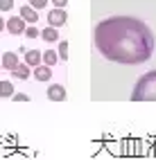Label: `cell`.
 I'll return each mask as SVG.
<instances>
[{
    "label": "cell",
    "mask_w": 156,
    "mask_h": 160,
    "mask_svg": "<svg viewBox=\"0 0 156 160\" xmlns=\"http://www.w3.org/2000/svg\"><path fill=\"white\" fill-rule=\"evenodd\" d=\"M14 95V83L12 81H0V97H12Z\"/></svg>",
    "instance_id": "7c38bea8"
},
{
    "label": "cell",
    "mask_w": 156,
    "mask_h": 160,
    "mask_svg": "<svg viewBox=\"0 0 156 160\" xmlns=\"http://www.w3.org/2000/svg\"><path fill=\"white\" fill-rule=\"evenodd\" d=\"M14 7V0H0V12H9Z\"/></svg>",
    "instance_id": "2e32d148"
},
{
    "label": "cell",
    "mask_w": 156,
    "mask_h": 160,
    "mask_svg": "<svg viewBox=\"0 0 156 160\" xmlns=\"http://www.w3.org/2000/svg\"><path fill=\"white\" fill-rule=\"evenodd\" d=\"M0 66H3L5 70H14L18 66V54L16 52H5L3 59H0Z\"/></svg>",
    "instance_id": "8992f818"
},
{
    "label": "cell",
    "mask_w": 156,
    "mask_h": 160,
    "mask_svg": "<svg viewBox=\"0 0 156 160\" xmlns=\"http://www.w3.org/2000/svg\"><path fill=\"white\" fill-rule=\"evenodd\" d=\"M0 68H3V66H0Z\"/></svg>",
    "instance_id": "44dd1931"
},
{
    "label": "cell",
    "mask_w": 156,
    "mask_h": 160,
    "mask_svg": "<svg viewBox=\"0 0 156 160\" xmlns=\"http://www.w3.org/2000/svg\"><path fill=\"white\" fill-rule=\"evenodd\" d=\"M25 36H27V38H39V36H41V29H36V27H27V29H25Z\"/></svg>",
    "instance_id": "9a60e30c"
},
{
    "label": "cell",
    "mask_w": 156,
    "mask_h": 160,
    "mask_svg": "<svg viewBox=\"0 0 156 160\" xmlns=\"http://www.w3.org/2000/svg\"><path fill=\"white\" fill-rule=\"evenodd\" d=\"M12 97H14V102H29V97H27L25 92H14Z\"/></svg>",
    "instance_id": "ac0fdd59"
},
{
    "label": "cell",
    "mask_w": 156,
    "mask_h": 160,
    "mask_svg": "<svg viewBox=\"0 0 156 160\" xmlns=\"http://www.w3.org/2000/svg\"><path fill=\"white\" fill-rule=\"evenodd\" d=\"M97 52L113 63L138 66L154 54V34L143 20L133 16L104 18L93 29Z\"/></svg>",
    "instance_id": "6da1fadb"
},
{
    "label": "cell",
    "mask_w": 156,
    "mask_h": 160,
    "mask_svg": "<svg viewBox=\"0 0 156 160\" xmlns=\"http://www.w3.org/2000/svg\"><path fill=\"white\" fill-rule=\"evenodd\" d=\"M12 74H14V79H27L29 77V66H27V63H25V66L18 63V66L12 70Z\"/></svg>",
    "instance_id": "8fae6325"
},
{
    "label": "cell",
    "mask_w": 156,
    "mask_h": 160,
    "mask_svg": "<svg viewBox=\"0 0 156 160\" xmlns=\"http://www.w3.org/2000/svg\"><path fill=\"white\" fill-rule=\"evenodd\" d=\"M29 5H32L34 9H43L48 5V0H29Z\"/></svg>",
    "instance_id": "e0dca14e"
},
{
    "label": "cell",
    "mask_w": 156,
    "mask_h": 160,
    "mask_svg": "<svg viewBox=\"0 0 156 160\" xmlns=\"http://www.w3.org/2000/svg\"><path fill=\"white\" fill-rule=\"evenodd\" d=\"M131 102H156V70L145 72L136 81L131 92Z\"/></svg>",
    "instance_id": "7a4b0ae2"
},
{
    "label": "cell",
    "mask_w": 156,
    "mask_h": 160,
    "mask_svg": "<svg viewBox=\"0 0 156 160\" xmlns=\"http://www.w3.org/2000/svg\"><path fill=\"white\" fill-rule=\"evenodd\" d=\"M59 57H61V61L68 59V41H61V45H59Z\"/></svg>",
    "instance_id": "5bb4252c"
},
{
    "label": "cell",
    "mask_w": 156,
    "mask_h": 160,
    "mask_svg": "<svg viewBox=\"0 0 156 160\" xmlns=\"http://www.w3.org/2000/svg\"><path fill=\"white\" fill-rule=\"evenodd\" d=\"M48 99L50 102H64L66 99V88L61 83H52L48 88Z\"/></svg>",
    "instance_id": "5b68a950"
},
{
    "label": "cell",
    "mask_w": 156,
    "mask_h": 160,
    "mask_svg": "<svg viewBox=\"0 0 156 160\" xmlns=\"http://www.w3.org/2000/svg\"><path fill=\"white\" fill-rule=\"evenodd\" d=\"M20 16L25 18V23H36L39 20V14H36V9L32 5H23L20 7Z\"/></svg>",
    "instance_id": "ba28073f"
},
{
    "label": "cell",
    "mask_w": 156,
    "mask_h": 160,
    "mask_svg": "<svg viewBox=\"0 0 156 160\" xmlns=\"http://www.w3.org/2000/svg\"><path fill=\"white\" fill-rule=\"evenodd\" d=\"M66 20H68V14L64 12V7H55V9L48 14V25H52V27L66 25Z\"/></svg>",
    "instance_id": "277c9868"
},
{
    "label": "cell",
    "mask_w": 156,
    "mask_h": 160,
    "mask_svg": "<svg viewBox=\"0 0 156 160\" xmlns=\"http://www.w3.org/2000/svg\"><path fill=\"white\" fill-rule=\"evenodd\" d=\"M41 38H43V41H48V43H55V41H59V32H57V27L48 25L43 32H41Z\"/></svg>",
    "instance_id": "30bf717a"
},
{
    "label": "cell",
    "mask_w": 156,
    "mask_h": 160,
    "mask_svg": "<svg viewBox=\"0 0 156 160\" xmlns=\"http://www.w3.org/2000/svg\"><path fill=\"white\" fill-rule=\"evenodd\" d=\"M43 61H45V66H55V63L59 61V52H55V50H48L45 54H43Z\"/></svg>",
    "instance_id": "4fadbf2b"
},
{
    "label": "cell",
    "mask_w": 156,
    "mask_h": 160,
    "mask_svg": "<svg viewBox=\"0 0 156 160\" xmlns=\"http://www.w3.org/2000/svg\"><path fill=\"white\" fill-rule=\"evenodd\" d=\"M5 27H7L9 34H16V36H18V34H25V29H27L23 16H12V18H7V25H5Z\"/></svg>",
    "instance_id": "3957f363"
},
{
    "label": "cell",
    "mask_w": 156,
    "mask_h": 160,
    "mask_svg": "<svg viewBox=\"0 0 156 160\" xmlns=\"http://www.w3.org/2000/svg\"><path fill=\"white\" fill-rule=\"evenodd\" d=\"M5 25H7V23H5V18H3V16H0V32H3V29H5Z\"/></svg>",
    "instance_id": "ffe728a7"
},
{
    "label": "cell",
    "mask_w": 156,
    "mask_h": 160,
    "mask_svg": "<svg viewBox=\"0 0 156 160\" xmlns=\"http://www.w3.org/2000/svg\"><path fill=\"white\" fill-rule=\"evenodd\" d=\"M52 2H55V7H66L68 0H52Z\"/></svg>",
    "instance_id": "d6986e66"
},
{
    "label": "cell",
    "mask_w": 156,
    "mask_h": 160,
    "mask_svg": "<svg viewBox=\"0 0 156 160\" xmlns=\"http://www.w3.org/2000/svg\"><path fill=\"white\" fill-rule=\"evenodd\" d=\"M34 77L39 81H48L52 77V66H36L34 68Z\"/></svg>",
    "instance_id": "9c48e42d"
},
{
    "label": "cell",
    "mask_w": 156,
    "mask_h": 160,
    "mask_svg": "<svg viewBox=\"0 0 156 160\" xmlns=\"http://www.w3.org/2000/svg\"><path fill=\"white\" fill-rule=\"evenodd\" d=\"M41 61H43V54H41L39 50H27V52H25V63H27L29 68L41 66Z\"/></svg>",
    "instance_id": "52a82bcc"
}]
</instances>
